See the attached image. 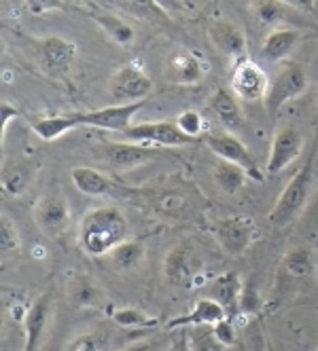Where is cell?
I'll list each match as a JSON object with an SVG mask.
<instances>
[{
    "label": "cell",
    "instance_id": "obj_1",
    "mask_svg": "<svg viewBox=\"0 0 318 351\" xmlns=\"http://www.w3.org/2000/svg\"><path fill=\"white\" fill-rule=\"evenodd\" d=\"M130 235L126 214L115 206H100L89 210L79 224V247L91 258L109 256Z\"/></svg>",
    "mask_w": 318,
    "mask_h": 351
},
{
    "label": "cell",
    "instance_id": "obj_2",
    "mask_svg": "<svg viewBox=\"0 0 318 351\" xmlns=\"http://www.w3.org/2000/svg\"><path fill=\"white\" fill-rule=\"evenodd\" d=\"M312 184H314V153L295 173H293V178L282 189L278 202L274 204L267 220H270L276 229H282L286 224H291L304 212L310 199V193H312Z\"/></svg>",
    "mask_w": 318,
    "mask_h": 351
},
{
    "label": "cell",
    "instance_id": "obj_3",
    "mask_svg": "<svg viewBox=\"0 0 318 351\" xmlns=\"http://www.w3.org/2000/svg\"><path fill=\"white\" fill-rule=\"evenodd\" d=\"M34 60L38 70L45 74L47 79L54 81H64L72 72V66L77 62V45L70 38L49 34L34 38Z\"/></svg>",
    "mask_w": 318,
    "mask_h": 351
},
{
    "label": "cell",
    "instance_id": "obj_4",
    "mask_svg": "<svg viewBox=\"0 0 318 351\" xmlns=\"http://www.w3.org/2000/svg\"><path fill=\"white\" fill-rule=\"evenodd\" d=\"M308 91V72L299 62L286 60L280 64L278 72L274 74V79L270 81L267 87V95L263 99L267 114H278L284 104L297 99Z\"/></svg>",
    "mask_w": 318,
    "mask_h": 351
},
{
    "label": "cell",
    "instance_id": "obj_5",
    "mask_svg": "<svg viewBox=\"0 0 318 351\" xmlns=\"http://www.w3.org/2000/svg\"><path fill=\"white\" fill-rule=\"evenodd\" d=\"M109 93L115 99V104L140 102V99L151 97L153 79L146 74V70L140 62H128L113 74Z\"/></svg>",
    "mask_w": 318,
    "mask_h": 351
},
{
    "label": "cell",
    "instance_id": "obj_6",
    "mask_svg": "<svg viewBox=\"0 0 318 351\" xmlns=\"http://www.w3.org/2000/svg\"><path fill=\"white\" fill-rule=\"evenodd\" d=\"M214 235L225 254L242 256L247 250H251V245L259 237V229L251 216L238 214V216L218 218L214 222Z\"/></svg>",
    "mask_w": 318,
    "mask_h": 351
},
{
    "label": "cell",
    "instance_id": "obj_7",
    "mask_svg": "<svg viewBox=\"0 0 318 351\" xmlns=\"http://www.w3.org/2000/svg\"><path fill=\"white\" fill-rule=\"evenodd\" d=\"M202 140H204L206 148L210 150L212 155H216L221 161H231V163L242 165L244 169L249 171L251 178H255L257 182H263V176H261V171L257 167V161H255L253 153L234 132L214 130V132L204 134Z\"/></svg>",
    "mask_w": 318,
    "mask_h": 351
},
{
    "label": "cell",
    "instance_id": "obj_8",
    "mask_svg": "<svg viewBox=\"0 0 318 351\" xmlns=\"http://www.w3.org/2000/svg\"><path fill=\"white\" fill-rule=\"evenodd\" d=\"M204 263L191 243L183 241L174 245L163 258V278L177 288H191L200 280Z\"/></svg>",
    "mask_w": 318,
    "mask_h": 351
},
{
    "label": "cell",
    "instance_id": "obj_9",
    "mask_svg": "<svg viewBox=\"0 0 318 351\" xmlns=\"http://www.w3.org/2000/svg\"><path fill=\"white\" fill-rule=\"evenodd\" d=\"M128 142L157 146V148H179L189 146L195 140L179 130L177 121H142L136 123L124 134Z\"/></svg>",
    "mask_w": 318,
    "mask_h": 351
},
{
    "label": "cell",
    "instance_id": "obj_10",
    "mask_svg": "<svg viewBox=\"0 0 318 351\" xmlns=\"http://www.w3.org/2000/svg\"><path fill=\"white\" fill-rule=\"evenodd\" d=\"M210 72V62L195 49H177L174 53L168 56L166 62V77L170 83L191 87L206 79Z\"/></svg>",
    "mask_w": 318,
    "mask_h": 351
},
{
    "label": "cell",
    "instance_id": "obj_11",
    "mask_svg": "<svg viewBox=\"0 0 318 351\" xmlns=\"http://www.w3.org/2000/svg\"><path fill=\"white\" fill-rule=\"evenodd\" d=\"M304 146H306V136L304 132L297 128V125H280L274 134L272 140V148H270V157H267L265 169L267 173H280L284 171L293 161H295L302 153H304Z\"/></svg>",
    "mask_w": 318,
    "mask_h": 351
},
{
    "label": "cell",
    "instance_id": "obj_12",
    "mask_svg": "<svg viewBox=\"0 0 318 351\" xmlns=\"http://www.w3.org/2000/svg\"><path fill=\"white\" fill-rule=\"evenodd\" d=\"M149 104V97L140 99V102L132 104H113L106 108H95L81 112V125L83 128H95V130H104V132H119L126 134L132 128V119Z\"/></svg>",
    "mask_w": 318,
    "mask_h": 351
},
{
    "label": "cell",
    "instance_id": "obj_13",
    "mask_svg": "<svg viewBox=\"0 0 318 351\" xmlns=\"http://www.w3.org/2000/svg\"><path fill=\"white\" fill-rule=\"evenodd\" d=\"M267 87H270V79H267L265 70L255 60L247 56L234 62L231 89L240 99H244V102H259V99H265Z\"/></svg>",
    "mask_w": 318,
    "mask_h": 351
},
{
    "label": "cell",
    "instance_id": "obj_14",
    "mask_svg": "<svg viewBox=\"0 0 318 351\" xmlns=\"http://www.w3.org/2000/svg\"><path fill=\"white\" fill-rule=\"evenodd\" d=\"M34 222L52 239H60L70 227V206L60 193H49L41 197L34 206Z\"/></svg>",
    "mask_w": 318,
    "mask_h": 351
},
{
    "label": "cell",
    "instance_id": "obj_15",
    "mask_svg": "<svg viewBox=\"0 0 318 351\" xmlns=\"http://www.w3.org/2000/svg\"><path fill=\"white\" fill-rule=\"evenodd\" d=\"M163 155V150L157 146H144L136 142H106L102 146V157L113 169H132L155 161Z\"/></svg>",
    "mask_w": 318,
    "mask_h": 351
},
{
    "label": "cell",
    "instance_id": "obj_16",
    "mask_svg": "<svg viewBox=\"0 0 318 351\" xmlns=\"http://www.w3.org/2000/svg\"><path fill=\"white\" fill-rule=\"evenodd\" d=\"M210 43L214 45L216 51H221L223 56H227L229 60H242L249 56V40L244 30L238 26L236 21L225 19V17H218L212 19L208 23V30H206Z\"/></svg>",
    "mask_w": 318,
    "mask_h": 351
},
{
    "label": "cell",
    "instance_id": "obj_17",
    "mask_svg": "<svg viewBox=\"0 0 318 351\" xmlns=\"http://www.w3.org/2000/svg\"><path fill=\"white\" fill-rule=\"evenodd\" d=\"M49 313H52V298L47 294H41L36 300L28 305L26 315H23V349L21 351H36L38 343L43 339V332L47 328Z\"/></svg>",
    "mask_w": 318,
    "mask_h": 351
},
{
    "label": "cell",
    "instance_id": "obj_18",
    "mask_svg": "<svg viewBox=\"0 0 318 351\" xmlns=\"http://www.w3.org/2000/svg\"><path fill=\"white\" fill-rule=\"evenodd\" d=\"M302 38L304 34L297 28H288V26L274 28L261 43V58L272 64L286 62V58L295 51Z\"/></svg>",
    "mask_w": 318,
    "mask_h": 351
},
{
    "label": "cell",
    "instance_id": "obj_19",
    "mask_svg": "<svg viewBox=\"0 0 318 351\" xmlns=\"http://www.w3.org/2000/svg\"><path fill=\"white\" fill-rule=\"evenodd\" d=\"M208 108L218 121H221L225 130H229V132L242 130L244 110L240 104V97L234 93V89H225V87L214 89L208 99Z\"/></svg>",
    "mask_w": 318,
    "mask_h": 351
},
{
    "label": "cell",
    "instance_id": "obj_20",
    "mask_svg": "<svg viewBox=\"0 0 318 351\" xmlns=\"http://www.w3.org/2000/svg\"><path fill=\"white\" fill-rule=\"evenodd\" d=\"M229 317L227 311L223 309V305H218L214 298L204 296L198 303L191 307L189 313L179 315L174 319L168 322V328H193V326H214L221 319Z\"/></svg>",
    "mask_w": 318,
    "mask_h": 351
},
{
    "label": "cell",
    "instance_id": "obj_21",
    "mask_svg": "<svg viewBox=\"0 0 318 351\" xmlns=\"http://www.w3.org/2000/svg\"><path fill=\"white\" fill-rule=\"evenodd\" d=\"M66 296L70 300L72 307L77 309H95L102 305L104 300V292L98 286L91 275H72L66 284Z\"/></svg>",
    "mask_w": 318,
    "mask_h": 351
},
{
    "label": "cell",
    "instance_id": "obj_22",
    "mask_svg": "<svg viewBox=\"0 0 318 351\" xmlns=\"http://www.w3.org/2000/svg\"><path fill=\"white\" fill-rule=\"evenodd\" d=\"M280 273L288 280L295 282H308L316 273V256L310 245H295L282 256Z\"/></svg>",
    "mask_w": 318,
    "mask_h": 351
},
{
    "label": "cell",
    "instance_id": "obj_23",
    "mask_svg": "<svg viewBox=\"0 0 318 351\" xmlns=\"http://www.w3.org/2000/svg\"><path fill=\"white\" fill-rule=\"evenodd\" d=\"M242 282L238 273H223L212 280L208 288V296L214 298L218 305H223L229 317H236L240 311V296H242Z\"/></svg>",
    "mask_w": 318,
    "mask_h": 351
},
{
    "label": "cell",
    "instance_id": "obj_24",
    "mask_svg": "<svg viewBox=\"0 0 318 351\" xmlns=\"http://www.w3.org/2000/svg\"><path fill=\"white\" fill-rule=\"evenodd\" d=\"M83 128L81 125V112H66V114H52V117H43L32 123V132L45 140V142H54L68 132H75Z\"/></svg>",
    "mask_w": 318,
    "mask_h": 351
},
{
    "label": "cell",
    "instance_id": "obj_25",
    "mask_svg": "<svg viewBox=\"0 0 318 351\" xmlns=\"http://www.w3.org/2000/svg\"><path fill=\"white\" fill-rule=\"evenodd\" d=\"M36 173V167L26 161V159H15V161H9L5 163L3 167V178H0V182H3V191L9 195V197H19L28 191L32 178Z\"/></svg>",
    "mask_w": 318,
    "mask_h": 351
},
{
    "label": "cell",
    "instance_id": "obj_26",
    "mask_svg": "<svg viewBox=\"0 0 318 351\" xmlns=\"http://www.w3.org/2000/svg\"><path fill=\"white\" fill-rule=\"evenodd\" d=\"M70 178L75 189L87 197H104L113 191V182L109 176H104L102 171H98L93 167L79 165L70 171Z\"/></svg>",
    "mask_w": 318,
    "mask_h": 351
},
{
    "label": "cell",
    "instance_id": "obj_27",
    "mask_svg": "<svg viewBox=\"0 0 318 351\" xmlns=\"http://www.w3.org/2000/svg\"><path fill=\"white\" fill-rule=\"evenodd\" d=\"M89 17L104 30V34L119 47H130L136 40V30L128 21L113 13H89Z\"/></svg>",
    "mask_w": 318,
    "mask_h": 351
},
{
    "label": "cell",
    "instance_id": "obj_28",
    "mask_svg": "<svg viewBox=\"0 0 318 351\" xmlns=\"http://www.w3.org/2000/svg\"><path fill=\"white\" fill-rule=\"evenodd\" d=\"M212 176H214L216 186L221 189L225 195H236V193H240L244 189V184H247L249 171L244 169L242 165H238V163L221 161V163L214 165Z\"/></svg>",
    "mask_w": 318,
    "mask_h": 351
},
{
    "label": "cell",
    "instance_id": "obj_29",
    "mask_svg": "<svg viewBox=\"0 0 318 351\" xmlns=\"http://www.w3.org/2000/svg\"><path fill=\"white\" fill-rule=\"evenodd\" d=\"M121 11H126L128 15L149 21V23H157V26H166L170 23V15L155 3V0H115Z\"/></svg>",
    "mask_w": 318,
    "mask_h": 351
},
{
    "label": "cell",
    "instance_id": "obj_30",
    "mask_svg": "<svg viewBox=\"0 0 318 351\" xmlns=\"http://www.w3.org/2000/svg\"><path fill=\"white\" fill-rule=\"evenodd\" d=\"M144 254H146V247L142 241L126 239L124 243H119L109 256H111V265L117 271H130V269H136L144 261Z\"/></svg>",
    "mask_w": 318,
    "mask_h": 351
},
{
    "label": "cell",
    "instance_id": "obj_31",
    "mask_svg": "<svg viewBox=\"0 0 318 351\" xmlns=\"http://www.w3.org/2000/svg\"><path fill=\"white\" fill-rule=\"evenodd\" d=\"M111 317L119 324L124 326V328H151V326H157V319L151 317L146 311L142 309H136V307H121V309H115L111 313Z\"/></svg>",
    "mask_w": 318,
    "mask_h": 351
},
{
    "label": "cell",
    "instance_id": "obj_32",
    "mask_svg": "<svg viewBox=\"0 0 318 351\" xmlns=\"http://www.w3.org/2000/svg\"><path fill=\"white\" fill-rule=\"evenodd\" d=\"M253 11L263 26H276L286 17V5L280 0H255Z\"/></svg>",
    "mask_w": 318,
    "mask_h": 351
},
{
    "label": "cell",
    "instance_id": "obj_33",
    "mask_svg": "<svg viewBox=\"0 0 318 351\" xmlns=\"http://www.w3.org/2000/svg\"><path fill=\"white\" fill-rule=\"evenodd\" d=\"M21 250V237L19 231L15 227V222L3 214L0 216V252H3L5 258H9L11 254H17Z\"/></svg>",
    "mask_w": 318,
    "mask_h": 351
},
{
    "label": "cell",
    "instance_id": "obj_34",
    "mask_svg": "<svg viewBox=\"0 0 318 351\" xmlns=\"http://www.w3.org/2000/svg\"><path fill=\"white\" fill-rule=\"evenodd\" d=\"M193 351H227V347L212 332V326H193L189 330Z\"/></svg>",
    "mask_w": 318,
    "mask_h": 351
},
{
    "label": "cell",
    "instance_id": "obj_35",
    "mask_svg": "<svg viewBox=\"0 0 318 351\" xmlns=\"http://www.w3.org/2000/svg\"><path fill=\"white\" fill-rule=\"evenodd\" d=\"M177 125L183 134H187L189 138H200L204 132V119L198 110H183L177 117Z\"/></svg>",
    "mask_w": 318,
    "mask_h": 351
},
{
    "label": "cell",
    "instance_id": "obj_36",
    "mask_svg": "<svg viewBox=\"0 0 318 351\" xmlns=\"http://www.w3.org/2000/svg\"><path fill=\"white\" fill-rule=\"evenodd\" d=\"M261 309V296L253 282H247L240 296V311L238 313H257Z\"/></svg>",
    "mask_w": 318,
    "mask_h": 351
},
{
    "label": "cell",
    "instance_id": "obj_37",
    "mask_svg": "<svg viewBox=\"0 0 318 351\" xmlns=\"http://www.w3.org/2000/svg\"><path fill=\"white\" fill-rule=\"evenodd\" d=\"M212 332H214V337L221 341L227 349H231L238 343V330H236L231 317H225V319H221L218 324H214L212 326Z\"/></svg>",
    "mask_w": 318,
    "mask_h": 351
},
{
    "label": "cell",
    "instance_id": "obj_38",
    "mask_svg": "<svg viewBox=\"0 0 318 351\" xmlns=\"http://www.w3.org/2000/svg\"><path fill=\"white\" fill-rule=\"evenodd\" d=\"M26 3V9L32 15H45L52 11H60L64 7V0H23Z\"/></svg>",
    "mask_w": 318,
    "mask_h": 351
},
{
    "label": "cell",
    "instance_id": "obj_39",
    "mask_svg": "<svg viewBox=\"0 0 318 351\" xmlns=\"http://www.w3.org/2000/svg\"><path fill=\"white\" fill-rule=\"evenodd\" d=\"M0 117H3V125H0V140H3V144H5L7 134H9V125L13 119L19 117V108H15L11 102H3L0 104Z\"/></svg>",
    "mask_w": 318,
    "mask_h": 351
},
{
    "label": "cell",
    "instance_id": "obj_40",
    "mask_svg": "<svg viewBox=\"0 0 318 351\" xmlns=\"http://www.w3.org/2000/svg\"><path fill=\"white\" fill-rule=\"evenodd\" d=\"M155 3H157L168 15H172V13H185V11H187V3H185V0H155Z\"/></svg>",
    "mask_w": 318,
    "mask_h": 351
},
{
    "label": "cell",
    "instance_id": "obj_41",
    "mask_svg": "<svg viewBox=\"0 0 318 351\" xmlns=\"http://www.w3.org/2000/svg\"><path fill=\"white\" fill-rule=\"evenodd\" d=\"M168 351H193L191 341H189V332L181 330V332L172 339V345H170Z\"/></svg>",
    "mask_w": 318,
    "mask_h": 351
},
{
    "label": "cell",
    "instance_id": "obj_42",
    "mask_svg": "<svg viewBox=\"0 0 318 351\" xmlns=\"http://www.w3.org/2000/svg\"><path fill=\"white\" fill-rule=\"evenodd\" d=\"M286 7H293V9H299V11H308V13H314L316 11V0H280Z\"/></svg>",
    "mask_w": 318,
    "mask_h": 351
},
{
    "label": "cell",
    "instance_id": "obj_43",
    "mask_svg": "<svg viewBox=\"0 0 318 351\" xmlns=\"http://www.w3.org/2000/svg\"><path fill=\"white\" fill-rule=\"evenodd\" d=\"M75 351H100V347H98V341L93 337H83L75 345Z\"/></svg>",
    "mask_w": 318,
    "mask_h": 351
},
{
    "label": "cell",
    "instance_id": "obj_44",
    "mask_svg": "<svg viewBox=\"0 0 318 351\" xmlns=\"http://www.w3.org/2000/svg\"><path fill=\"white\" fill-rule=\"evenodd\" d=\"M149 349H151L149 343H136V345H130V347L124 349V351H149Z\"/></svg>",
    "mask_w": 318,
    "mask_h": 351
},
{
    "label": "cell",
    "instance_id": "obj_45",
    "mask_svg": "<svg viewBox=\"0 0 318 351\" xmlns=\"http://www.w3.org/2000/svg\"><path fill=\"white\" fill-rule=\"evenodd\" d=\"M316 311H318V309H316ZM314 351H318V345H316V349H314Z\"/></svg>",
    "mask_w": 318,
    "mask_h": 351
}]
</instances>
